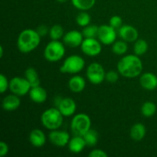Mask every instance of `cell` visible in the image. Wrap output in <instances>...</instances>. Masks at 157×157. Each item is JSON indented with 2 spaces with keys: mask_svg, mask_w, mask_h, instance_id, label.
<instances>
[{
  "mask_svg": "<svg viewBox=\"0 0 157 157\" xmlns=\"http://www.w3.org/2000/svg\"><path fill=\"white\" fill-rule=\"evenodd\" d=\"M84 140H85L86 144L88 147H94L97 145L98 143V138H99V135L97 130H94V129L90 128L84 136Z\"/></svg>",
  "mask_w": 157,
  "mask_h": 157,
  "instance_id": "cb8c5ba5",
  "label": "cell"
},
{
  "mask_svg": "<svg viewBox=\"0 0 157 157\" xmlns=\"http://www.w3.org/2000/svg\"><path fill=\"white\" fill-rule=\"evenodd\" d=\"M140 84L144 89L153 90L157 88V76L151 72H146L140 75Z\"/></svg>",
  "mask_w": 157,
  "mask_h": 157,
  "instance_id": "9a60e30c",
  "label": "cell"
},
{
  "mask_svg": "<svg viewBox=\"0 0 157 157\" xmlns=\"http://www.w3.org/2000/svg\"><path fill=\"white\" fill-rule=\"evenodd\" d=\"M68 149L72 153H81L87 146L85 140L82 136H76L75 135L74 137L70 139L68 144Z\"/></svg>",
  "mask_w": 157,
  "mask_h": 157,
  "instance_id": "d6986e66",
  "label": "cell"
},
{
  "mask_svg": "<svg viewBox=\"0 0 157 157\" xmlns=\"http://www.w3.org/2000/svg\"><path fill=\"white\" fill-rule=\"evenodd\" d=\"M9 146L6 142H4V141L0 142V156L4 157L6 156L9 153Z\"/></svg>",
  "mask_w": 157,
  "mask_h": 157,
  "instance_id": "d590c367",
  "label": "cell"
},
{
  "mask_svg": "<svg viewBox=\"0 0 157 157\" xmlns=\"http://www.w3.org/2000/svg\"><path fill=\"white\" fill-rule=\"evenodd\" d=\"M25 78L30 84L31 87H36L40 85V78L37 71L34 67H29L25 71Z\"/></svg>",
  "mask_w": 157,
  "mask_h": 157,
  "instance_id": "7402d4cb",
  "label": "cell"
},
{
  "mask_svg": "<svg viewBox=\"0 0 157 157\" xmlns=\"http://www.w3.org/2000/svg\"><path fill=\"white\" fill-rule=\"evenodd\" d=\"M64 55L65 47L59 40H52L44 51V58L49 62H58L64 58Z\"/></svg>",
  "mask_w": 157,
  "mask_h": 157,
  "instance_id": "277c9868",
  "label": "cell"
},
{
  "mask_svg": "<svg viewBox=\"0 0 157 157\" xmlns=\"http://www.w3.org/2000/svg\"><path fill=\"white\" fill-rule=\"evenodd\" d=\"M41 38L36 30L26 29L21 32L17 39V47L21 53L27 54L32 52L38 47L41 42Z\"/></svg>",
  "mask_w": 157,
  "mask_h": 157,
  "instance_id": "7a4b0ae2",
  "label": "cell"
},
{
  "mask_svg": "<svg viewBox=\"0 0 157 157\" xmlns=\"http://www.w3.org/2000/svg\"><path fill=\"white\" fill-rule=\"evenodd\" d=\"M117 29L110 25H102L99 26L98 38V40L105 45L113 44L117 39Z\"/></svg>",
  "mask_w": 157,
  "mask_h": 157,
  "instance_id": "30bf717a",
  "label": "cell"
},
{
  "mask_svg": "<svg viewBox=\"0 0 157 157\" xmlns=\"http://www.w3.org/2000/svg\"><path fill=\"white\" fill-rule=\"evenodd\" d=\"M48 138L50 142L58 147H64L68 144L70 140V136L68 133L64 130H51Z\"/></svg>",
  "mask_w": 157,
  "mask_h": 157,
  "instance_id": "8fae6325",
  "label": "cell"
},
{
  "mask_svg": "<svg viewBox=\"0 0 157 157\" xmlns=\"http://www.w3.org/2000/svg\"><path fill=\"white\" fill-rule=\"evenodd\" d=\"M98 29L99 27L95 25H88L86 27H84L82 34L85 38H93L98 37Z\"/></svg>",
  "mask_w": 157,
  "mask_h": 157,
  "instance_id": "f546056e",
  "label": "cell"
},
{
  "mask_svg": "<svg viewBox=\"0 0 157 157\" xmlns=\"http://www.w3.org/2000/svg\"><path fill=\"white\" fill-rule=\"evenodd\" d=\"M91 127L90 117L84 113H78L72 118L71 122V130L76 136H84Z\"/></svg>",
  "mask_w": 157,
  "mask_h": 157,
  "instance_id": "8992f818",
  "label": "cell"
},
{
  "mask_svg": "<svg viewBox=\"0 0 157 157\" xmlns=\"http://www.w3.org/2000/svg\"><path fill=\"white\" fill-rule=\"evenodd\" d=\"M149 44L146 40L140 38L135 41L134 46H133V52L134 54L137 56H142L145 55L148 51Z\"/></svg>",
  "mask_w": 157,
  "mask_h": 157,
  "instance_id": "603a6c76",
  "label": "cell"
},
{
  "mask_svg": "<svg viewBox=\"0 0 157 157\" xmlns=\"http://www.w3.org/2000/svg\"><path fill=\"white\" fill-rule=\"evenodd\" d=\"M86 76L91 84L98 85L101 84L105 80L106 72L102 64L98 62H93L87 66Z\"/></svg>",
  "mask_w": 157,
  "mask_h": 157,
  "instance_id": "52a82bcc",
  "label": "cell"
},
{
  "mask_svg": "<svg viewBox=\"0 0 157 157\" xmlns=\"http://www.w3.org/2000/svg\"><path fill=\"white\" fill-rule=\"evenodd\" d=\"M85 67V61L82 57L78 55H70L64 59L60 71L63 74L76 75L81 72Z\"/></svg>",
  "mask_w": 157,
  "mask_h": 157,
  "instance_id": "5b68a950",
  "label": "cell"
},
{
  "mask_svg": "<svg viewBox=\"0 0 157 157\" xmlns=\"http://www.w3.org/2000/svg\"><path fill=\"white\" fill-rule=\"evenodd\" d=\"M82 32L78 30H71L64 34L63 37V41L65 45L69 48H78L81 45L84 39Z\"/></svg>",
  "mask_w": 157,
  "mask_h": 157,
  "instance_id": "7c38bea8",
  "label": "cell"
},
{
  "mask_svg": "<svg viewBox=\"0 0 157 157\" xmlns=\"http://www.w3.org/2000/svg\"><path fill=\"white\" fill-rule=\"evenodd\" d=\"M29 94L30 99L36 104H42V103L45 102L48 98L46 90L40 85L32 87Z\"/></svg>",
  "mask_w": 157,
  "mask_h": 157,
  "instance_id": "ac0fdd59",
  "label": "cell"
},
{
  "mask_svg": "<svg viewBox=\"0 0 157 157\" xmlns=\"http://www.w3.org/2000/svg\"><path fill=\"white\" fill-rule=\"evenodd\" d=\"M128 50V45L127 41L121 40L116 41L112 45V52L117 55H124Z\"/></svg>",
  "mask_w": 157,
  "mask_h": 157,
  "instance_id": "4316f807",
  "label": "cell"
},
{
  "mask_svg": "<svg viewBox=\"0 0 157 157\" xmlns=\"http://www.w3.org/2000/svg\"><path fill=\"white\" fill-rule=\"evenodd\" d=\"M3 47L2 46H1V47H0V57H1V58H2V56H3Z\"/></svg>",
  "mask_w": 157,
  "mask_h": 157,
  "instance_id": "8d00e7d4",
  "label": "cell"
},
{
  "mask_svg": "<svg viewBox=\"0 0 157 157\" xmlns=\"http://www.w3.org/2000/svg\"><path fill=\"white\" fill-rule=\"evenodd\" d=\"M86 87V81L83 77L75 75L70 78L68 81V87L74 93H81Z\"/></svg>",
  "mask_w": 157,
  "mask_h": 157,
  "instance_id": "ffe728a7",
  "label": "cell"
},
{
  "mask_svg": "<svg viewBox=\"0 0 157 157\" xmlns=\"http://www.w3.org/2000/svg\"><path fill=\"white\" fill-rule=\"evenodd\" d=\"M81 51L84 55L89 57H96L101 54L102 51L101 42L96 38H84L81 45Z\"/></svg>",
  "mask_w": 157,
  "mask_h": 157,
  "instance_id": "9c48e42d",
  "label": "cell"
},
{
  "mask_svg": "<svg viewBox=\"0 0 157 157\" xmlns=\"http://www.w3.org/2000/svg\"><path fill=\"white\" fill-rule=\"evenodd\" d=\"M142 71V61L135 54L125 55L117 63V71L124 78H136L141 75Z\"/></svg>",
  "mask_w": 157,
  "mask_h": 157,
  "instance_id": "6da1fadb",
  "label": "cell"
},
{
  "mask_svg": "<svg viewBox=\"0 0 157 157\" xmlns=\"http://www.w3.org/2000/svg\"><path fill=\"white\" fill-rule=\"evenodd\" d=\"M88 156L90 157H107L108 154L104 150L101 149H95L89 153Z\"/></svg>",
  "mask_w": 157,
  "mask_h": 157,
  "instance_id": "836d02e7",
  "label": "cell"
},
{
  "mask_svg": "<svg viewBox=\"0 0 157 157\" xmlns=\"http://www.w3.org/2000/svg\"><path fill=\"white\" fill-rule=\"evenodd\" d=\"M147 128L145 125L141 123L133 124L130 130V136L134 141H141L146 136Z\"/></svg>",
  "mask_w": 157,
  "mask_h": 157,
  "instance_id": "44dd1931",
  "label": "cell"
},
{
  "mask_svg": "<svg viewBox=\"0 0 157 157\" xmlns=\"http://www.w3.org/2000/svg\"><path fill=\"white\" fill-rule=\"evenodd\" d=\"M36 31L39 34L40 36L44 37L46 36L48 34H49V31H50V29H49L47 25H41L40 26H38V29H36Z\"/></svg>",
  "mask_w": 157,
  "mask_h": 157,
  "instance_id": "e575fe53",
  "label": "cell"
},
{
  "mask_svg": "<svg viewBox=\"0 0 157 157\" xmlns=\"http://www.w3.org/2000/svg\"><path fill=\"white\" fill-rule=\"evenodd\" d=\"M63 117L64 116L57 107H52L43 112L41 116V122L48 130H58L62 125Z\"/></svg>",
  "mask_w": 157,
  "mask_h": 157,
  "instance_id": "3957f363",
  "label": "cell"
},
{
  "mask_svg": "<svg viewBox=\"0 0 157 157\" xmlns=\"http://www.w3.org/2000/svg\"><path fill=\"white\" fill-rule=\"evenodd\" d=\"M56 1L58 2H60V3H64V2H66L67 0H56Z\"/></svg>",
  "mask_w": 157,
  "mask_h": 157,
  "instance_id": "74e56055",
  "label": "cell"
},
{
  "mask_svg": "<svg viewBox=\"0 0 157 157\" xmlns=\"http://www.w3.org/2000/svg\"><path fill=\"white\" fill-rule=\"evenodd\" d=\"M31 87L30 84L25 78L14 77L9 81V90L14 94L22 97L29 93Z\"/></svg>",
  "mask_w": 157,
  "mask_h": 157,
  "instance_id": "ba28073f",
  "label": "cell"
},
{
  "mask_svg": "<svg viewBox=\"0 0 157 157\" xmlns=\"http://www.w3.org/2000/svg\"><path fill=\"white\" fill-rule=\"evenodd\" d=\"M109 25L115 29H119L123 25V18L119 15H113L110 18Z\"/></svg>",
  "mask_w": 157,
  "mask_h": 157,
  "instance_id": "4dcf8cb0",
  "label": "cell"
},
{
  "mask_svg": "<svg viewBox=\"0 0 157 157\" xmlns=\"http://www.w3.org/2000/svg\"><path fill=\"white\" fill-rule=\"evenodd\" d=\"M72 5L81 11H87L92 9L96 0H71Z\"/></svg>",
  "mask_w": 157,
  "mask_h": 157,
  "instance_id": "d4e9b609",
  "label": "cell"
},
{
  "mask_svg": "<svg viewBox=\"0 0 157 157\" xmlns=\"http://www.w3.org/2000/svg\"><path fill=\"white\" fill-rule=\"evenodd\" d=\"M29 142L36 148L42 147L46 143V136L44 132L39 129H34L29 133Z\"/></svg>",
  "mask_w": 157,
  "mask_h": 157,
  "instance_id": "2e32d148",
  "label": "cell"
},
{
  "mask_svg": "<svg viewBox=\"0 0 157 157\" xmlns=\"http://www.w3.org/2000/svg\"><path fill=\"white\" fill-rule=\"evenodd\" d=\"M57 108L60 110L61 114L64 117H68L75 114L77 109V105L75 101L72 98H64L61 99Z\"/></svg>",
  "mask_w": 157,
  "mask_h": 157,
  "instance_id": "5bb4252c",
  "label": "cell"
},
{
  "mask_svg": "<svg viewBox=\"0 0 157 157\" xmlns=\"http://www.w3.org/2000/svg\"><path fill=\"white\" fill-rule=\"evenodd\" d=\"M21 100L19 96L12 94L5 97L2 100V108L6 111H14L20 107Z\"/></svg>",
  "mask_w": 157,
  "mask_h": 157,
  "instance_id": "e0dca14e",
  "label": "cell"
},
{
  "mask_svg": "<svg viewBox=\"0 0 157 157\" xmlns=\"http://www.w3.org/2000/svg\"><path fill=\"white\" fill-rule=\"evenodd\" d=\"M9 88V81L6 75H0V93L4 94Z\"/></svg>",
  "mask_w": 157,
  "mask_h": 157,
  "instance_id": "d6a6232c",
  "label": "cell"
},
{
  "mask_svg": "<svg viewBox=\"0 0 157 157\" xmlns=\"http://www.w3.org/2000/svg\"><path fill=\"white\" fill-rule=\"evenodd\" d=\"M156 106L152 101H147L141 107V113L145 117H151L156 113Z\"/></svg>",
  "mask_w": 157,
  "mask_h": 157,
  "instance_id": "484cf974",
  "label": "cell"
},
{
  "mask_svg": "<svg viewBox=\"0 0 157 157\" xmlns=\"http://www.w3.org/2000/svg\"><path fill=\"white\" fill-rule=\"evenodd\" d=\"M90 21H91V17L86 11H81L76 16L77 24L81 27L84 28L87 26L90 25Z\"/></svg>",
  "mask_w": 157,
  "mask_h": 157,
  "instance_id": "83f0119b",
  "label": "cell"
},
{
  "mask_svg": "<svg viewBox=\"0 0 157 157\" xmlns=\"http://www.w3.org/2000/svg\"><path fill=\"white\" fill-rule=\"evenodd\" d=\"M64 35V29L60 25H55L49 31V36L52 40H60Z\"/></svg>",
  "mask_w": 157,
  "mask_h": 157,
  "instance_id": "f1b7e54d",
  "label": "cell"
},
{
  "mask_svg": "<svg viewBox=\"0 0 157 157\" xmlns=\"http://www.w3.org/2000/svg\"><path fill=\"white\" fill-rule=\"evenodd\" d=\"M118 30L120 37L127 42H135L138 39L139 32L133 26L130 25H123Z\"/></svg>",
  "mask_w": 157,
  "mask_h": 157,
  "instance_id": "4fadbf2b",
  "label": "cell"
},
{
  "mask_svg": "<svg viewBox=\"0 0 157 157\" xmlns=\"http://www.w3.org/2000/svg\"><path fill=\"white\" fill-rule=\"evenodd\" d=\"M119 79V75L117 71H115L111 70L109 71L108 72L106 73L105 76V80L107 81H108L109 83H111V84H114Z\"/></svg>",
  "mask_w": 157,
  "mask_h": 157,
  "instance_id": "1f68e13d",
  "label": "cell"
}]
</instances>
